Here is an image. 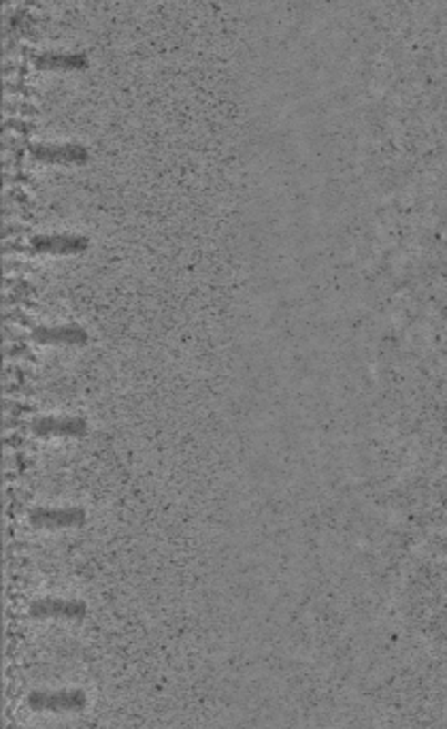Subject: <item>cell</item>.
Segmentation results:
<instances>
[{"label":"cell","instance_id":"obj_3","mask_svg":"<svg viewBox=\"0 0 447 729\" xmlns=\"http://www.w3.org/2000/svg\"><path fill=\"white\" fill-rule=\"evenodd\" d=\"M87 248H90V239L84 235H39L30 239L28 243V252L54 256L81 254Z\"/></svg>","mask_w":447,"mask_h":729},{"label":"cell","instance_id":"obj_8","mask_svg":"<svg viewBox=\"0 0 447 729\" xmlns=\"http://www.w3.org/2000/svg\"><path fill=\"white\" fill-rule=\"evenodd\" d=\"M41 71H86L90 60L84 54H41L35 58Z\"/></svg>","mask_w":447,"mask_h":729},{"label":"cell","instance_id":"obj_6","mask_svg":"<svg viewBox=\"0 0 447 729\" xmlns=\"http://www.w3.org/2000/svg\"><path fill=\"white\" fill-rule=\"evenodd\" d=\"M33 431L39 437H86L90 433V425L84 418L46 416L35 420Z\"/></svg>","mask_w":447,"mask_h":729},{"label":"cell","instance_id":"obj_5","mask_svg":"<svg viewBox=\"0 0 447 729\" xmlns=\"http://www.w3.org/2000/svg\"><path fill=\"white\" fill-rule=\"evenodd\" d=\"M30 525L39 529H71V527H81L87 520L86 512L79 508H39L30 512Z\"/></svg>","mask_w":447,"mask_h":729},{"label":"cell","instance_id":"obj_2","mask_svg":"<svg viewBox=\"0 0 447 729\" xmlns=\"http://www.w3.org/2000/svg\"><path fill=\"white\" fill-rule=\"evenodd\" d=\"M30 156H33L35 160L46 162V165H66V167H81L90 160L87 148L79 146V143H62V146L41 143V146L30 148Z\"/></svg>","mask_w":447,"mask_h":729},{"label":"cell","instance_id":"obj_4","mask_svg":"<svg viewBox=\"0 0 447 729\" xmlns=\"http://www.w3.org/2000/svg\"><path fill=\"white\" fill-rule=\"evenodd\" d=\"M33 342L41 345H65V348H84L90 344V335L86 329L77 324H60V326H36L30 333Z\"/></svg>","mask_w":447,"mask_h":729},{"label":"cell","instance_id":"obj_7","mask_svg":"<svg viewBox=\"0 0 447 729\" xmlns=\"http://www.w3.org/2000/svg\"><path fill=\"white\" fill-rule=\"evenodd\" d=\"M30 614L39 619H84L87 614V606L79 600H39L30 606Z\"/></svg>","mask_w":447,"mask_h":729},{"label":"cell","instance_id":"obj_1","mask_svg":"<svg viewBox=\"0 0 447 729\" xmlns=\"http://www.w3.org/2000/svg\"><path fill=\"white\" fill-rule=\"evenodd\" d=\"M87 703L84 691H35L28 697V706L36 713H79Z\"/></svg>","mask_w":447,"mask_h":729}]
</instances>
